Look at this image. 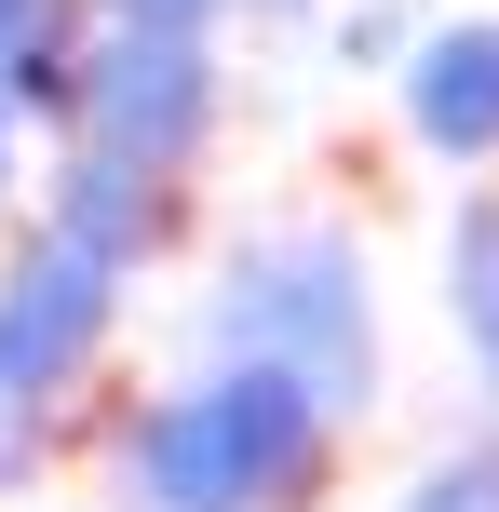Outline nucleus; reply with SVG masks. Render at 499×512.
Returning a JSON list of instances; mask_svg holds the SVG:
<instances>
[{
  "mask_svg": "<svg viewBox=\"0 0 499 512\" xmlns=\"http://www.w3.org/2000/svg\"><path fill=\"white\" fill-rule=\"evenodd\" d=\"M243 14H324V0H243Z\"/></svg>",
  "mask_w": 499,
  "mask_h": 512,
  "instance_id": "ddd939ff",
  "label": "nucleus"
},
{
  "mask_svg": "<svg viewBox=\"0 0 499 512\" xmlns=\"http://www.w3.org/2000/svg\"><path fill=\"white\" fill-rule=\"evenodd\" d=\"M203 351H243V364H297L324 405L365 432L378 405V270L351 230L324 216H284V230H243L216 256V297H203Z\"/></svg>",
  "mask_w": 499,
  "mask_h": 512,
  "instance_id": "f03ea898",
  "label": "nucleus"
},
{
  "mask_svg": "<svg viewBox=\"0 0 499 512\" xmlns=\"http://www.w3.org/2000/svg\"><path fill=\"white\" fill-rule=\"evenodd\" d=\"M446 324H459V351H473V378L499 405V189H473L446 230Z\"/></svg>",
  "mask_w": 499,
  "mask_h": 512,
  "instance_id": "0eeeda50",
  "label": "nucleus"
},
{
  "mask_svg": "<svg viewBox=\"0 0 499 512\" xmlns=\"http://www.w3.org/2000/svg\"><path fill=\"white\" fill-rule=\"evenodd\" d=\"M122 297L135 283L108 270L95 243H68L54 216H27V230L0 243V391H14L27 418H68L81 391L108 378V351H122Z\"/></svg>",
  "mask_w": 499,
  "mask_h": 512,
  "instance_id": "7ed1b4c3",
  "label": "nucleus"
},
{
  "mask_svg": "<svg viewBox=\"0 0 499 512\" xmlns=\"http://www.w3.org/2000/svg\"><path fill=\"white\" fill-rule=\"evenodd\" d=\"M392 512H499V432H486V445H446V459H419Z\"/></svg>",
  "mask_w": 499,
  "mask_h": 512,
  "instance_id": "1a4fd4ad",
  "label": "nucleus"
},
{
  "mask_svg": "<svg viewBox=\"0 0 499 512\" xmlns=\"http://www.w3.org/2000/svg\"><path fill=\"white\" fill-rule=\"evenodd\" d=\"M41 216H54L68 243H95L122 283H149L162 256L189 243V176H149V162L68 135V149H54V176H41Z\"/></svg>",
  "mask_w": 499,
  "mask_h": 512,
  "instance_id": "423d86ee",
  "label": "nucleus"
},
{
  "mask_svg": "<svg viewBox=\"0 0 499 512\" xmlns=\"http://www.w3.org/2000/svg\"><path fill=\"white\" fill-rule=\"evenodd\" d=\"M68 135H95V149L149 162V176H203L216 135H230V68H216V27H95Z\"/></svg>",
  "mask_w": 499,
  "mask_h": 512,
  "instance_id": "20e7f679",
  "label": "nucleus"
},
{
  "mask_svg": "<svg viewBox=\"0 0 499 512\" xmlns=\"http://www.w3.org/2000/svg\"><path fill=\"white\" fill-rule=\"evenodd\" d=\"M14 122H27V108H14V95H0V203H14Z\"/></svg>",
  "mask_w": 499,
  "mask_h": 512,
  "instance_id": "f8f14e48",
  "label": "nucleus"
},
{
  "mask_svg": "<svg viewBox=\"0 0 499 512\" xmlns=\"http://www.w3.org/2000/svg\"><path fill=\"white\" fill-rule=\"evenodd\" d=\"M392 122L419 162L446 176H486L499 162V14H432L419 54L392 68Z\"/></svg>",
  "mask_w": 499,
  "mask_h": 512,
  "instance_id": "39448f33",
  "label": "nucleus"
},
{
  "mask_svg": "<svg viewBox=\"0 0 499 512\" xmlns=\"http://www.w3.org/2000/svg\"><path fill=\"white\" fill-rule=\"evenodd\" d=\"M351 459V418L297 364L203 351V378L149 391L108 432V512H324Z\"/></svg>",
  "mask_w": 499,
  "mask_h": 512,
  "instance_id": "f257e3e1",
  "label": "nucleus"
},
{
  "mask_svg": "<svg viewBox=\"0 0 499 512\" xmlns=\"http://www.w3.org/2000/svg\"><path fill=\"white\" fill-rule=\"evenodd\" d=\"M419 27H432L419 0H338V68L351 81H392L405 54H419Z\"/></svg>",
  "mask_w": 499,
  "mask_h": 512,
  "instance_id": "6e6552de",
  "label": "nucleus"
},
{
  "mask_svg": "<svg viewBox=\"0 0 499 512\" xmlns=\"http://www.w3.org/2000/svg\"><path fill=\"white\" fill-rule=\"evenodd\" d=\"M54 14H95V0H0V54H14V41H41Z\"/></svg>",
  "mask_w": 499,
  "mask_h": 512,
  "instance_id": "9b49d317",
  "label": "nucleus"
},
{
  "mask_svg": "<svg viewBox=\"0 0 499 512\" xmlns=\"http://www.w3.org/2000/svg\"><path fill=\"white\" fill-rule=\"evenodd\" d=\"M230 0H95V27H216Z\"/></svg>",
  "mask_w": 499,
  "mask_h": 512,
  "instance_id": "9d476101",
  "label": "nucleus"
}]
</instances>
